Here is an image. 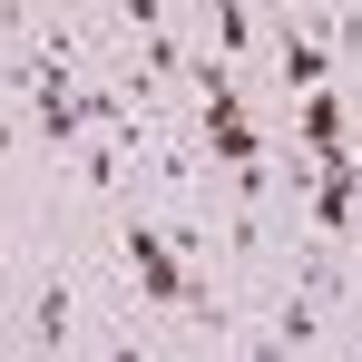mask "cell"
Masks as SVG:
<instances>
[{
    "label": "cell",
    "mask_w": 362,
    "mask_h": 362,
    "mask_svg": "<svg viewBox=\"0 0 362 362\" xmlns=\"http://www.w3.org/2000/svg\"><path fill=\"white\" fill-rule=\"evenodd\" d=\"M216 49H226V59L255 49V0H216Z\"/></svg>",
    "instance_id": "277c9868"
},
{
    "label": "cell",
    "mask_w": 362,
    "mask_h": 362,
    "mask_svg": "<svg viewBox=\"0 0 362 362\" xmlns=\"http://www.w3.org/2000/svg\"><path fill=\"white\" fill-rule=\"evenodd\" d=\"M343 137H353V108H343L333 88H303V147H323V157H333Z\"/></svg>",
    "instance_id": "7a4b0ae2"
},
{
    "label": "cell",
    "mask_w": 362,
    "mask_h": 362,
    "mask_svg": "<svg viewBox=\"0 0 362 362\" xmlns=\"http://www.w3.org/2000/svg\"><path fill=\"white\" fill-rule=\"evenodd\" d=\"M10 147H20V118H0V157H10Z\"/></svg>",
    "instance_id": "52a82bcc"
},
{
    "label": "cell",
    "mask_w": 362,
    "mask_h": 362,
    "mask_svg": "<svg viewBox=\"0 0 362 362\" xmlns=\"http://www.w3.org/2000/svg\"><path fill=\"white\" fill-rule=\"evenodd\" d=\"M20 10H30V0H10V20H20Z\"/></svg>",
    "instance_id": "ba28073f"
},
{
    "label": "cell",
    "mask_w": 362,
    "mask_h": 362,
    "mask_svg": "<svg viewBox=\"0 0 362 362\" xmlns=\"http://www.w3.org/2000/svg\"><path fill=\"white\" fill-rule=\"evenodd\" d=\"M284 78L313 88V78H323V49H313V40H284Z\"/></svg>",
    "instance_id": "5b68a950"
},
{
    "label": "cell",
    "mask_w": 362,
    "mask_h": 362,
    "mask_svg": "<svg viewBox=\"0 0 362 362\" xmlns=\"http://www.w3.org/2000/svg\"><path fill=\"white\" fill-rule=\"evenodd\" d=\"M108 362H147V333H108Z\"/></svg>",
    "instance_id": "8992f818"
},
{
    "label": "cell",
    "mask_w": 362,
    "mask_h": 362,
    "mask_svg": "<svg viewBox=\"0 0 362 362\" xmlns=\"http://www.w3.org/2000/svg\"><path fill=\"white\" fill-rule=\"evenodd\" d=\"M69 333H78V303H69L59 274H40V284H30V353L59 362V353H69Z\"/></svg>",
    "instance_id": "6da1fadb"
},
{
    "label": "cell",
    "mask_w": 362,
    "mask_h": 362,
    "mask_svg": "<svg viewBox=\"0 0 362 362\" xmlns=\"http://www.w3.org/2000/svg\"><path fill=\"white\" fill-rule=\"evenodd\" d=\"M264 333H274V343H313V333H323V303L313 294H274V323H264Z\"/></svg>",
    "instance_id": "3957f363"
}]
</instances>
